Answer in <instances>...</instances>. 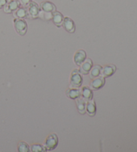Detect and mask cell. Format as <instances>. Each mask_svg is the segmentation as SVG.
I'll return each instance as SVG.
<instances>
[{
	"instance_id": "obj_11",
	"label": "cell",
	"mask_w": 137,
	"mask_h": 152,
	"mask_svg": "<svg viewBox=\"0 0 137 152\" xmlns=\"http://www.w3.org/2000/svg\"><path fill=\"white\" fill-rule=\"evenodd\" d=\"M86 59V52L83 50H79L75 53L74 57V60L76 65H80Z\"/></svg>"
},
{
	"instance_id": "obj_22",
	"label": "cell",
	"mask_w": 137,
	"mask_h": 152,
	"mask_svg": "<svg viewBox=\"0 0 137 152\" xmlns=\"http://www.w3.org/2000/svg\"><path fill=\"white\" fill-rule=\"evenodd\" d=\"M8 0H0V9L4 8V7L7 4Z\"/></svg>"
},
{
	"instance_id": "obj_19",
	"label": "cell",
	"mask_w": 137,
	"mask_h": 152,
	"mask_svg": "<svg viewBox=\"0 0 137 152\" xmlns=\"http://www.w3.org/2000/svg\"><path fill=\"white\" fill-rule=\"evenodd\" d=\"M17 150L19 152H29L30 151V148L26 142L21 141L17 146Z\"/></svg>"
},
{
	"instance_id": "obj_15",
	"label": "cell",
	"mask_w": 137,
	"mask_h": 152,
	"mask_svg": "<svg viewBox=\"0 0 137 152\" xmlns=\"http://www.w3.org/2000/svg\"><path fill=\"white\" fill-rule=\"evenodd\" d=\"M96 104L93 101L90 100L87 101L86 104V111L90 116H94L96 114Z\"/></svg>"
},
{
	"instance_id": "obj_4",
	"label": "cell",
	"mask_w": 137,
	"mask_h": 152,
	"mask_svg": "<svg viewBox=\"0 0 137 152\" xmlns=\"http://www.w3.org/2000/svg\"><path fill=\"white\" fill-rule=\"evenodd\" d=\"M82 77L78 70H74L70 76V85L74 88H78L82 84Z\"/></svg>"
},
{
	"instance_id": "obj_9",
	"label": "cell",
	"mask_w": 137,
	"mask_h": 152,
	"mask_svg": "<svg viewBox=\"0 0 137 152\" xmlns=\"http://www.w3.org/2000/svg\"><path fill=\"white\" fill-rule=\"evenodd\" d=\"M80 70L81 74L83 75H88L90 70H91L92 67L93 66V63L92 60L90 59H86L80 65Z\"/></svg>"
},
{
	"instance_id": "obj_6",
	"label": "cell",
	"mask_w": 137,
	"mask_h": 152,
	"mask_svg": "<svg viewBox=\"0 0 137 152\" xmlns=\"http://www.w3.org/2000/svg\"><path fill=\"white\" fill-rule=\"evenodd\" d=\"M39 8L42 12L46 13H53L56 11V7L51 1H44L39 5Z\"/></svg>"
},
{
	"instance_id": "obj_18",
	"label": "cell",
	"mask_w": 137,
	"mask_h": 152,
	"mask_svg": "<svg viewBox=\"0 0 137 152\" xmlns=\"http://www.w3.org/2000/svg\"><path fill=\"white\" fill-rule=\"evenodd\" d=\"M102 66H100V65H95V66L92 67L91 70H90V76L91 78H94L96 77H99L101 75V72Z\"/></svg>"
},
{
	"instance_id": "obj_14",
	"label": "cell",
	"mask_w": 137,
	"mask_h": 152,
	"mask_svg": "<svg viewBox=\"0 0 137 152\" xmlns=\"http://www.w3.org/2000/svg\"><path fill=\"white\" fill-rule=\"evenodd\" d=\"M14 16L18 19H23L28 18V12L26 7H20L16 11L14 12Z\"/></svg>"
},
{
	"instance_id": "obj_3",
	"label": "cell",
	"mask_w": 137,
	"mask_h": 152,
	"mask_svg": "<svg viewBox=\"0 0 137 152\" xmlns=\"http://www.w3.org/2000/svg\"><path fill=\"white\" fill-rule=\"evenodd\" d=\"M26 8H27L28 12V18H31V19H36L39 17L40 8H39L38 4H36V2L31 1Z\"/></svg>"
},
{
	"instance_id": "obj_7",
	"label": "cell",
	"mask_w": 137,
	"mask_h": 152,
	"mask_svg": "<svg viewBox=\"0 0 137 152\" xmlns=\"http://www.w3.org/2000/svg\"><path fill=\"white\" fill-rule=\"evenodd\" d=\"M62 26L66 31L69 33H74L75 32V24L74 21L71 18L66 17L64 18V21L62 23Z\"/></svg>"
},
{
	"instance_id": "obj_13",
	"label": "cell",
	"mask_w": 137,
	"mask_h": 152,
	"mask_svg": "<svg viewBox=\"0 0 137 152\" xmlns=\"http://www.w3.org/2000/svg\"><path fill=\"white\" fill-rule=\"evenodd\" d=\"M81 96L84 101L86 102L91 100L93 99V93L92 89L88 86H84L81 90Z\"/></svg>"
},
{
	"instance_id": "obj_1",
	"label": "cell",
	"mask_w": 137,
	"mask_h": 152,
	"mask_svg": "<svg viewBox=\"0 0 137 152\" xmlns=\"http://www.w3.org/2000/svg\"><path fill=\"white\" fill-rule=\"evenodd\" d=\"M58 143V136L55 133L50 135L48 137L46 138V141L44 143V147L46 149V150H53L56 149V148Z\"/></svg>"
},
{
	"instance_id": "obj_8",
	"label": "cell",
	"mask_w": 137,
	"mask_h": 152,
	"mask_svg": "<svg viewBox=\"0 0 137 152\" xmlns=\"http://www.w3.org/2000/svg\"><path fill=\"white\" fill-rule=\"evenodd\" d=\"M105 80L104 78L99 76L98 77L93 78V81L90 83V88L93 90H98L104 85Z\"/></svg>"
},
{
	"instance_id": "obj_17",
	"label": "cell",
	"mask_w": 137,
	"mask_h": 152,
	"mask_svg": "<svg viewBox=\"0 0 137 152\" xmlns=\"http://www.w3.org/2000/svg\"><path fill=\"white\" fill-rule=\"evenodd\" d=\"M86 101L82 98L79 97L76 100V106L80 114H84L86 113Z\"/></svg>"
},
{
	"instance_id": "obj_2",
	"label": "cell",
	"mask_w": 137,
	"mask_h": 152,
	"mask_svg": "<svg viewBox=\"0 0 137 152\" xmlns=\"http://www.w3.org/2000/svg\"><path fill=\"white\" fill-rule=\"evenodd\" d=\"M15 30L20 36H24L28 30V25L23 19L16 18L14 21Z\"/></svg>"
},
{
	"instance_id": "obj_12",
	"label": "cell",
	"mask_w": 137,
	"mask_h": 152,
	"mask_svg": "<svg viewBox=\"0 0 137 152\" xmlns=\"http://www.w3.org/2000/svg\"><path fill=\"white\" fill-rule=\"evenodd\" d=\"M64 16L59 12H54L52 13V20L54 23L58 27H60L62 26L63 21H64Z\"/></svg>"
},
{
	"instance_id": "obj_10",
	"label": "cell",
	"mask_w": 137,
	"mask_h": 152,
	"mask_svg": "<svg viewBox=\"0 0 137 152\" xmlns=\"http://www.w3.org/2000/svg\"><path fill=\"white\" fill-rule=\"evenodd\" d=\"M116 69H117V68H116L114 65L113 64L106 65V66L102 68L101 72V77L104 78L110 77V76L114 74V72L116 71Z\"/></svg>"
},
{
	"instance_id": "obj_16",
	"label": "cell",
	"mask_w": 137,
	"mask_h": 152,
	"mask_svg": "<svg viewBox=\"0 0 137 152\" xmlns=\"http://www.w3.org/2000/svg\"><path fill=\"white\" fill-rule=\"evenodd\" d=\"M66 95L71 99H77L81 96V90L77 88L68 89L66 91Z\"/></svg>"
},
{
	"instance_id": "obj_21",
	"label": "cell",
	"mask_w": 137,
	"mask_h": 152,
	"mask_svg": "<svg viewBox=\"0 0 137 152\" xmlns=\"http://www.w3.org/2000/svg\"><path fill=\"white\" fill-rule=\"evenodd\" d=\"M20 4L22 5L23 7H27L28 5L31 2V0H19Z\"/></svg>"
},
{
	"instance_id": "obj_5",
	"label": "cell",
	"mask_w": 137,
	"mask_h": 152,
	"mask_svg": "<svg viewBox=\"0 0 137 152\" xmlns=\"http://www.w3.org/2000/svg\"><path fill=\"white\" fill-rule=\"evenodd\" d=\"M20 5L19 0H8L7 4L4 7V10L7 14H11L16 11Z\"/></svg>"
},
{
	"instance_id": "obj_20",
	"label": "cell",
	"mask_w": 137,
	"mask_h": 152,
	"mask_svg": "<svg viewBox=\"0 0 137 152\" xmlns=\"http://www.w3.org/2000/svg\"><path fill=\"white\" fill-rule=\"evenodd\" d=\"M30 151L33 152H43L46 150L44 148V145H39V144H34L31 146Z\"/></svg>"
}]
</instances>
